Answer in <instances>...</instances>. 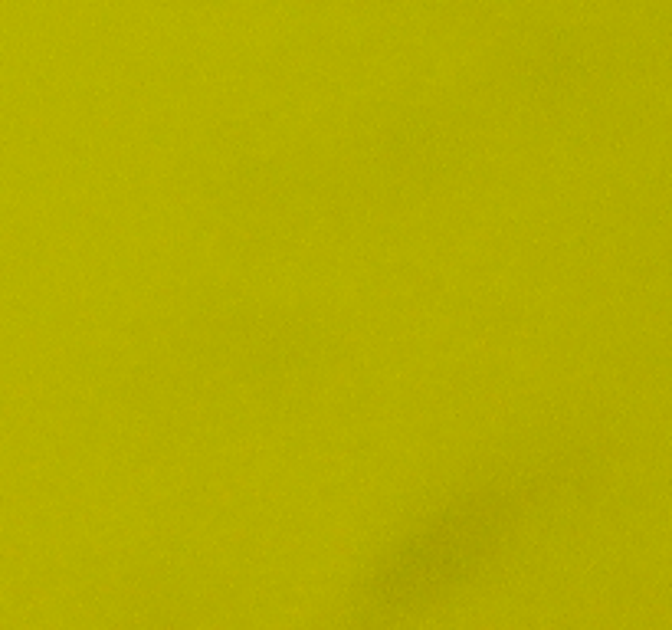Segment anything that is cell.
<instances>
[{
  "label": "cell",
  "mask_w": 672,
  "mask_h": 630,
  "mask_svg": "<svg viewBox=\"0 0 672 630\" xmlns=\"http://www.w3.org/2000/svg\"><path fill=\"white\" fill-rule=\"evenodd\" d=\"M515 509L518 493L499 486L469 496L463 506L446 509L390 558L387 568L378 574V588L387 594L420 591L426 584L466 572V564L479 558L502 535L505 525H511Z\"/></svg>",
  "instance_id": "6da1fadb"
}]
</instances>
